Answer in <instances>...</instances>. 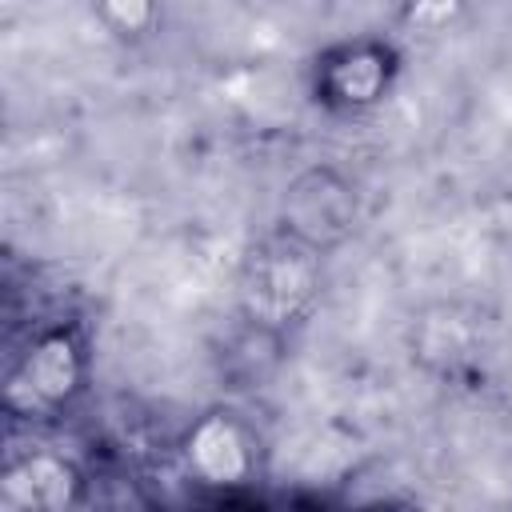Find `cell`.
<instances>
[{
  "label": "cell",
  "mask_w": 512,
  "mask_h": 512,
  "mask_svg": "<svg viewBox=\"0 0 512 512\" xmlns=\"http://www.w3.org/2000/svg\"><path fill=\"white\" fill-rule=\"evenodd\" d=\"M188 460L208 484H236L248 476V440L232 416H204L188 436Z\"/></svg>",
  "instance_id": "5"
},
{
  "label": "cell",
  "mask_w": 512,
  "mask_h": 512,
  "mask_svg": "<svg viewBox=\"0 0 512 512\" xmlns=\"http://www.w3.org/2000/svg\"><path fill=\"white\" fill-rule=\"evenodd\" d=\"M76 476L56 456H28L4 476V512H68Z\"/></svg>",
  "instance_id": "3"
},
{
  "label": "cell",
  "mask_w": 512,
  "mask_h": 512,
  "mask_svg": "<svg viewBox=\"0 0 512 512\" xmlns=\"http://www.w3.org/2000/svg\"><path fill=\"white\" fill-rule=\"evenodd\" d=\"M392 72V56L380 44H348L324 68V92L336 104H372Z\"/></svg>",
  "instance_id": "6"
},
{
  "label": "cell",
  "mask_w": 512,
  "mask_h": 512,
  "mask_svg": "<svg viewBox=\"0 0 512 512\" xmlns=\"http://www.w3.org/2000/svg\"><path fill=\"white\" fill-rule=\"evenodd\" d=\"M100 16H104V20H116V28H120V32H140V28L152 20V8H148V4H140V0H128V4L112 0V4H104V8H100Z\"/></svg>",
  "instance_id": "7"
},
{
  "label": "cell",
  "mask_w": 512,
  "mask_h": 512,
  "mask_svg": "<svg viewBox=\"0 0 512 512\" xmlns=\"http://www.w3.org/2000/svg\"><path fill=\"white\" fill-rule=\"evenodd\" d=\"M80 372H84V360H80L76 340L68 332H52V336L36 340L32 352L24 356L20 384L40 404H64L80 388Z\"/></svg>",
  "instance_id": "4"
},
{
  "label": "cell",
  "mask_w": 512,
  "mask_h": 512,
  "mask_svg": "<svg viewBox=\"0 0 512 512\" xmlns=\"http://www.w3.org/2000/svg\"><path fill=\"white\" fill-rule=\"evenodd\" d=\"M316 288V260H312V248H304L300 240H288V244H276V248H264L256 260H252V272H248V300L260 316L268 320H284L292 316Z\"/></svg>",
  "instance_id": "2"
},
{
  "label": "cell",
  "mask_w": 512,
  "mask_h": 512,
  "mask_svg": "<svg viewBox=\"0 0 512 512\" xmlns=\"http://www.w3.org/2000/svg\"><path fill=\"white\" fill-rule=\"evenodd\" d=\"M284 220L292 228V240H300L304 248H324L352 232L356 196L336 172L312 168L292 184L284 200Z\"/></svg>",
  "instance_id": "1"
}]
</instances>
